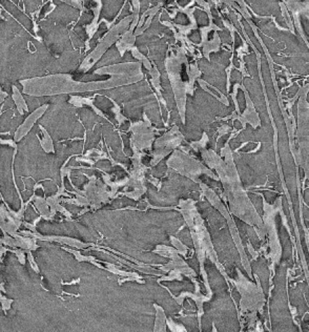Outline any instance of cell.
I'll use <instances>...</instances> for the list:
<instances>
[{"label": "cell", "instance_id": "41", "mask_svg": "<svg viewBox=\"0 0 309 332\" xmlns=\"http://www.w3.org/2000/svg\"><path fill=\"white\" fill-rule=\"evenodd\" d=\"M166 325L169 327V329L171 331H175V332H179V331H184L185 332V331H187L184 327H183V325L175 323V321L171 320L170 318L166 319Z\"/></svg>", "mask_w": 309, "mask_h": 332}, {"label": "cell", "instance_id": "23", "mask_svg": "<svg viewBox=\"0 0 309 332\" xmlns=\"http://www.w3.org/2000/svg\"><path fill=\"white\" fill-rule=\"evenodd\" d=\"M149 73H150V75H151V77H152V80H151L152 85L154 86V91H156V94H154L156 96H154V97H156V98H157V97H159V103H160V105L163 104V107H164V109H165V110L167 111V113H168V119H169V117H170L169 114H170V113H169V111L167 110L166 101H165V99H164L163 94H162L163 89H162L161 83H160V77H161V74H160V72H159V70H158V67H157L156 65H154V64H153L152 71H150Z\"/></svg>", "mask_w": 309, "mask_h": 332}, {"label": "cell", "instance_id": "2", "mask_svg": "<svg viewBox=\"0 0 309 332\" xmlns=\"http://www.w3.org/2000/svg\"><path fill=\"white\" fill-rule=\"evenodd\" d=\"M230 141H226L221 149L220 155L214 150L201 151V157L211 170H215L219 181L223 187V201L228 203L230 213L243 221L247 225L257 227L256 233L260 241H264L265 229L262 217L260 216L252 200L249 199L247 190L241 182L239 171L234 159V152L231 151Z\"/></svg>", "mask_w": 309, "mask_h": 332}, {"label": "cell", "instance_id": "44", "mask_svg": "<svg viewBox=\"0 0 309 332\" xmlns=\"http://www.w3.org/2000/svg\"><path fill=\"white\" fill-rule=\"evenodd\" d=\"M0 300H1V305H2V309L4 310V312H6L8 309H11L13 300H8V299L4 298L2 295L0 296Z\"/></svg>", "mask_w": 309, "mask_h": 332}, {"label": "cell", "instance_id": "5", "mask_svg": "<svg viewBox=\"0 0 309 332\" xmlns=\"http://www.w3.org/2000/svg\"><path fill=\"white\" fill-rule=\"evenodd\" d=\"M236 279H230L229 282L236 286L241 296L238 319L240 320L242 317H245L249 320H256L258 312H261V314L263 312L266 301L262 286L260 284V280L257 275L254 276L257 283L248 280L239 267L236 268Z\"/></svg>", "mask_w": 309, "mask_h": 332}, {"label": "cell", "instance_id": "31", "mask_svg": "<svg viewBox=\"0 0 309 332\" xmlns=\"http://www.w3.org/2000/svg\"><path fill=\"white\" fill-rule=\"evenodd\" d=\"M153 252L157 253V255H159L163 258H168V259H172L179 253V251L175 247H170V246H166V245H157L156 248L153 250Z\"/></svg>", "mask_w": 309, "mask_h": 332}, {"label": "cell", "instance_id": "13", "mask_svg": "<svg viewBox=\"0 0 309 332\" xmlns=\"http://www.w3.org/2000/svg\"><path fill=\"white\" fill-rule=\"evenodd\" d=\"M197 4H200L204 7V11L206 12L209 23L207 26H202L200 28V34H201V43L195 44L196 47H202V53L203 56L206 58L208 61H210V53H216L220 50L221 47V39L219 37L218 32L222 31V28L219 27L214 22V17L211 15L210 11V2L209 1H196Z\"/></svg>", "mask_w": 309, "mask_h": 332}, {"label": "cell", "instance_id": "11", "mask_svg": "<svg viewBox=\"0 0 309 332\" xmlns=\"http://www.w3.org/2000/svg\"><path fill=\"white\" fill-rule=\"evenodd\" d=\"M131 149L134 153L131 158L132 162H133V166H132V168L128 171L130 177H129V183L127 185V187L131 188L132 190L119 192V193H117V197L120 196V194H122V196H127L130 199L138 201L148 190V187L146 185V183H147L146 173H147L148 167L144 164H142V158L147 154L139 152L137 149H135V148H131Z\"/></svg>", "mask_w": 309, "mask_h": 332}, {"label": "cell", "instance_id": "28", "mask_svg": "<svg viewBox=\"0 0 309 332\" xmlns=\"http://www.w3.org/2000/svg\"><path fill=\"white\" fill-rule=\"evenodd\" d=\"M154 311H156V318H154V331L156 332H162V331H166V316H165V311L164 309L159 306L156 303H154Z\"/></svg>", "mask_w": 309, "mask_h": 332}, {"label": "cell", "instance_id": "27", "mask_svg": "<svg viewBox=\"0 0 309 332\" xmlns=\"http://www.w3.org/2000/svg\"><path fill=\"white\" fill-rule=\"evenodd\" d=\"M38 126H39V129H40V132H41L42 137H40L38 134H36V137H37V139L39 140L42 150H43L46 154H55L54 142H53V140H52V138H51L50 134L47 133V131L43 128L42 125L39 124Z\"/></svg>", "mask_w": 309, "mask_h": 332}, {"label": "cell", "instance_id": "7", "mask_svg": "<svg viewBox=\"0 0 309 332\" xmlns=\"http://www.w3.org/2000/svg\"><path fill=\"white\" fill-rule=\"evenodd\" d=\"M298 98V123H296L295 138H297L296 166L303 168L305 178H308V102L306 100L308 93V84H305L299 90Z\"/></svg>", "mask_w": 309, "mask_h": 332}, {"label": "cell", "instance_id": "21", "mask_svg": "<svg viewBox=\"0 0 309 332\" xmlns=\"http://www.w3.org/2000/svg\"><path fill=\"white\" fill-rule=\"evenodd\" d=\"M89 3L91 5L90 7L92 8V11L94 13L93 20L91 21V23H89L88 25L85 26L86 35H88L89 41H90L91 39L95 36V34L97 33V31H98V26H99L98 20H99V16H100V11L102 8V1H100V0H97V1H91Z\"/></svg>", "mask_w": 309, "mask_h": 332}, {"label": "cell", "instance_id": "37", "mask_svg": "<svg viewBox=\"0 0 309 332\" xmlns=\"http://www.w3.org/2000/svg\"><path fill=\"white\" fill-rule=\"evenodd\" d=\"M109 99H110V101L113 103L112 112H113V114H115V118H116V120H117V122H118L119 125H122L125 121H128L129 119L127 118V117H124V116L121 114V107H120V105H119L117 102H116V101H114L113 99H111V98H109Z\"/></svg>", "mask_w": 309, "mask_h": 332}, {"label": "cell", "instance_id": "4", "mask_svg": "<svg viewBox=\"0 0 309 332\" xmlns=\"http://www.w3.org/2000/svg\"><path fill=\"white\" fill-rule=\"evenodd\" d=\"M166 74L170 82L181 122L185 124L187 95L192 96L195 82L201 77L202 72L196 63H189L187 51L184 47H178L176 52L168 48L164 59Z\"/></svg>", "mask_w": 309, "mask_h": 332}, {"label": "cell", "instance_id": "1", "mask_svg": "<svg viewBox=\"0 0 309 332\" xmlns=\"http://www.w3.org/2000/svg\"><path fill=\"white\" fill-rule=\"evenodd\" d=\"M94 74L110 75V78L99 81H76L71 74H52L27 78L19 83L22 85V94L32 97H45L111 90L138 83L144 79L142 63L139 61L101 66Z\"/></svg>", "mask_w": 309, "mask_h": 332}, {"label": "cell", "instance_id": "26", "mask_svg": "<svg viewBox=\"0 0 309 332\" xmlns=\"http://www.w3.org/2000/svg\"><path fill=\"white\" fill-rule=\"evenodd\" d=\"M197 81H198L199 85H200V86L202 87V89H203L206 93H208V94L211 95V96H214L215 98H216L218 101H220L221 103H223V104L226 105V106H229V101H228V99H227V97H226L225 95L222 94V93L217 89V87H215L214 85L209 84L207 81H205V80H203V79H201V78H198Z\"/></svg>", "mask_w": 309, "mask_h": 332}, {"label": "cell", "instance_id": "40", "mask_svg": "<svg viewBox=\"0 0 309 332\" xmlns=\"http://www.w3.org/2000/svg\"><path fill=\"white\" fill-rule=\"evenodd\" d=\"M8 251L13 252L14 255L17 257L18 261L21 263L22 265L25 264V250L21 248H9Z\"/></svg>", "mask_w": 309, "mask_h": 332}, {"label": "cell", "instance_id": "34", "mask_svg": "<svg viewBox=\"0 0 309 332\" xmlns=\"http://www.w3.org/2000/svg\"><path fill=\"white\" fill-rule=\"evenodd\" d=\"M134 4V7L131 8V11H132V14L134 15V19H133V21H132V24L129 28V31L130 32H135V30H136V27L139 23V14H140V1H133L132 2Z\"/></svg>", "mask_w": 309, "mask_h": 332}, {"label": "cell", "instance_id": "32", "mask_svg": "<svg viewBox=\"0 0 309 332\" xmlns=\"http://www.w3.org/2000/svg\"><path fill=\"white\" fill-rule=\"evenodd\" d=\"M163 5V2L162 1H160L157 5H154V6H153L152 8H151V14H150V16L147 18V21H146V23H144V25L140 28V30L139 31H135V33H134V36L135 37H138V36H140L144 31H146L147 30V28H149L150 27V25H151V23H152V21H153V19H154V16H156L157 15V13H158V11H159V9H160V7Z\"/></svg>", "mask_w": 309, "mask_h": 332}, {"label": "cell", "instance_id": "22", "mask_svg": "<svg viewBox=\"0 0 309 332\" xmlns=\"http://www.w3.org/2000/svg\"><path fill=\"white\" fill-rule=\"evenodd\" d=\"M0 216H1V230L7 232L8 234H13L19 232V228L20 226L18 225L14 218L12 217V214L9 213L7 210L6 206L4 204H1V207H0Z\"/></svg>", "mask_w": 309, "mask_h": 332}, {"label": "cell", "instance_id": "45", "mask_svg": "<svg viewBox=\"0 0 309 332\" xmlns=\"http://www.w3.org/2000/svg\"><path fill=\"white\" fill-rule=\"evenodd\" d=\"M247 250H248V252L250 253V255H252V257H253L254 260H258L259 252L255 250V248L253 247L252 244H250V242H247Z\"/></svg>", "mask_w": 309, "mask_h": 332}, {"label": "cell", "instance_id": "30", "mask_svg": "<svg viewBox=\"0 0 309 332\" xmlns=\"http://www.w3.org/2000/svg\"><path fill=\"white\" fill-rule=\"evenodd\" d=\"M34 202H35L36 206H37V210L39 211V213H40V216L43 219L47 220V221H51L53 218H52V214H51V208L46 203V198L35 196Z\"/></svg>", "mask_w": 309, "mask_h": 332}, {"label": "cell", "instance_id": "29", "mask_svg": "<svg viewBox=\"0 0 309 332\" xmlns=\"http://www.w3.org/2000/svg\"><path fill=\"white\" fill-rule=\"evenodd\" d=\"M12 91H13V94H12L13 101L16 104V107H17L19 114H20V116H23L24 113H28V106H27L25 100L23 99L22 93L18 90V87L16 85H12Z\"/></svg>", "mask_w": 309, "mask_h": 332}, {"label": "cell", "instance_id": "14", "mask_svg": "<svg viewBox=\"0 0 309 332\" xmlns=\"http://www.w3.org/2000/svg\"><path fill=\"white\" fill-rule=\"evenodd\" d=\"M183 141H184V137L181 134L178 126L173 125L167 133L159 137L157 140H154L151 166H156L169 154L179 149Z\"/></svg>", "mask_w": 309, "mask_h": 332}, {"label": "cell", "instance_id": "36", "mask_svg": "<svg viewBox=\"0 0 309 332\" xmlns=\"http://www.w3.org/2000/svg\"><path fill=\"white\" fill-rule=\"evenodd\" d=\"M169 239H170V242H171V244L173 245V247H175V248L179 251L180 256L186 258V256L188 255L189 248H188L186 245H184V244H183V243H182L179 239H177L176 237L170 236Z\"/></svg>", "mask_w": 309, "mask_h": 332}, {"label": "cell", "instance_id": "19", "mask_svg": "<svg viewBox=\"0 0 309 332\" xmlns=\"http://www.w3.org/2000/svg\"><path fill=\"white\" fill-rule=\"evenodd\" d=\"M287 8V11H291L293 14L294 18V26L298 30L299 34H300L303 38L304 42L308 46V41H307V37L304 34V31L302 28L301 24V16L302 14H307L308 13V1L302 2V1H284L283 2Z\"/></svg>", "mask_w": 309, "mask_h": 332}, {"label": "cell", "instance_id": "6", "mask_svg": "<svg viewBox=\"0 0 309 332\" xmlns=\"http://www.w3.org/2000/svg\"><path fill=\"white\" fill-rule=\"evenodd\" d=\"M262 197L263 202V225L265 229V236H268V243L267 247H269V258L272 260V264H270V270H272V277L275 276L276 273V266L281 263L282 259V245L281 240H280L276 218L277 214L283 208V200L282 197H279L274 204H269L262 193L257 192Z\"/></svg>", "mask_w": 309, "mask_h": 332}, {"label": "cell", "instance_id": "8", "mask_svg": "<svg viewBox=\"0 0 309 332\" xmlns=\"http://www.w3.org/2000/svg\"><path fill=\"white\" fill-rule=\"evenodd\" d=\"M202 193L204 194V197L208 200V202L214 206L221 214L222 217H224V219L227 222V225H228V229L230 231L231 234V238H233V241L235 243V246L239 252V256H240V260H241V264H242L245 272L247 273V276L249 279H253V270H252V265H250V261L247 258L246 255V251H245V247H244V244L242 242V239L240 237V233L238 230V227L236 225V223L234 221V219L231 218L230 216V212L228 210V208H226V206L224 205V203L222 202L221 198L218 196L216 193V191L214 189H211L210 187H208L207 185L203 182H200L199 183Z\"/></svg>", "mask_w": 309, "mask_h": 332}, {"label": "cell", "instance_id": "35", "mask_svg": "<svg viewBox=\"0 0 309 332\" xmlns=\"http://www.w3.org/2000/svg\"><path fill=\"white\" fill-rule=\"evenodd\" d=\"M208 141H209V138H208L207 134L203 133L200 141H192L188 145H189L190 149H192L195 152L198 153V152H201V151H203V150L206 149V145L208 144Z\"/></svg>", "mask_w": 309, "mask_h": 332}, {"label": "cell", "instance_id": "39", "mask_svg": "<svg viewBox=\"0 0 309 332\" xmlns=\"http://www.w3.org/2000/svg\"><path fill=\"white\" fill-rule=\"evenodd\" d=\"M182 273L177 270V269H172L168 272V275L165 276V275H163L159 280H158V283L162 282V281H173V280H177V281H182Z\"/></svg>", "mask_w": 309, "mask_h": 332}, {"label": "cell", "instance_id": "9", "mask_svg": "<svg viewBox=\"0 0 309 332\" xmlns=\"http://www.w3.org/2000/svg\"><path fill=\"white\" fill-rule=\"evenodd\" d=\"M166 165L169 169L177 171L181 175H184V177L198 184L201 182L200 177L202 174H205L211 179L219 181L218 175L209 167L194 157H191L189 154L183 153L180 150H175L171 153L166 161Z\"/></svg>", "mask_w": 309, "mask_h": 332}, {"label": "cell", "instance_id": "47", "mask_svg": "<svg viewBox=\"0 0 309 332\" xmlns=\"http://www.w3.org/2000/svg\"><path fill=\"white\" fill-rule=\"evenodd\" d=\"M79 282H80V279H77V280L72 281L71 283H62V285H74V284H76V283H79Z\"/></svg>", "mask_w": 309, "mask_h": 332}, {"label": "cell", "instance_id": "18", "mask_svg": "<svg viewBox=\"0 0 309 332\" xmlns=\"http://www.w3.org/2000/svg\"><path fill=\"white\" fill-rule=\"evenodd\" d=\"M49 106H50L49 104H43L42 106L38 107L37 110H35L33 113H31L30 115L26 117L25 120L22 122V124L19 126V128L15 132L14 141L16 143L19 142V141H21L24 138V137L31 132V130L33 129V126L36 123V121L41 118L43 114L47 111V109H49Z\"/></svg>", "mask_w": 309, "mask_h": 332}, {"label": "cell", "instance_id": "3", "mask_svg": "<svg viewBox=\"0 0 309 332\" xmlns=\"http://www.w3.org/2000/svg\"><path fill=\"white\" fill-rule=\"evenodd\" d=\"M178 211H180L184 219L187 227L189 228L190 236L192 243H194L195 251L197 255V259L200 265V275L203 279L205 289H206V296H208L210 299L214 296L212 291L209 286L208 282V276L205 270V261L206 259H209L212 264H215L217 269L220 271L222 276L224 277L227 285H229V277L225 272L224 266L220 263L217 252L215 250L214 244H212L211 238L209 236V232L205 226L204 220L202 219L201 214L197 208V201L192 199H181L179 201V208Z\"/></svg>", "mask_w": 309, "mask_h": 332}, {"label": "cell", "instance_id": "12", "mask_svg": "<svg viewBox=\"0 0 309 332\" xmlns=\"http://www.w3.org/2000/svg\"><path fill=\"white\" fill-rule=\"evenodd\" d=\"M143 120L131 123L129 132L132 133L130 137V146L137 149L139 152H148L153 150V144L154 142V135L160 130L156 129L152 124L146 112H143Z\"/></svg>", "mask_w": 309, "mask_h": 332}, {"label": "cell", "instance_id": "10", "mask_svg": "<svg viewBox=\"0 0 309 332\" xmlns=\"http://www.w3.org/2000/svg\"><path fill=\"white\" fill-rule=\"evenodd\" d=\"M133 19L134 15L131 14L123 18L117 24L113 25L109 30V32L103 36V38L100 39L98 44L96 45L95 50L84 58V60L82 61V63L78 68V72L83 74L89 72L91 68L101 59L103 54L109 50L111 45L114 43H117L121 36L129 30Z\"/></svg>", "mask_w": 309, "mask_h": 332}, {"label": "cell", "instance_id": "20", "mask_svg": "<svg viewBox=\"0 0 309 332\" xmlns=\"http://www.w3.org/2000/svg\"><path fill=\"white\" fill-rule=\"evenodd\" d=\"M172 269L179 270L183 276H185L189 279L197 277L196 271L192 269L191 267L188 266L187 263L181 258L179 253L173 257L172 259H170V262L167 263V264L161 265V267H159V271H162L163 273H168Z\"/></svg>", "mask_w": 309, "mask_h": 332}, {"label": "cell", "instance_id": "25", "mask_svg": "<svg viewBox=\"0 0 309 332\" xmlns=\"http://www.w3.org/2000/svg\"><path fill=\"white\" fill-rule=\"evenodd\" d=\"M94 101L95 99L94 98H83V97H79V96H71V98H70V103L76 107H82L83 105H88L90 107H92V110L97 114L98 116L102 117V118H104L106 121H110L108 119V117L105 116V114H103L98 107H96L94 105Z\"/></svg>", "mask_w": 309, "mask_h": 332}, {"label": "cell", "instance_id": "42", "mask_svg": "<svg viewBox=\"0 0 309 332\" xmlns=\"http://www.w3.org/2000/svg\"><path fill=\"white\" fill-rule=\"evenodd\" d=\"M26 258H27V260H28V263H30L31 267L33 268V270H34L36 273H40V269H39V267H38L37 263L35 262L34 257H33V253H32L31 250L26 251Z\"/></svg>", "mask_w": 309, "mask_h": 332}, {"label": "cell", "instance_id": "50", "mask_svg": "<svg viewBox=\"0 0 309 332\" xmlns=\"http://www.w3.org/2000/svg\"><path fill=\"white\" fill-rule=\"evenodd\" d=\"M212 326H215V324H212ZM212 330H214V331H217V329H216L215 327H212Z\"/></svg>", "mask_w": 309, "mask_h": 332}, {"label": "cell", "instance_id": "48", "mask_svg": "<svg viewBox=\"0 0 309 332\" xmlns=\"http://www.w3.org/2000/svg\"><path fill=\"white\" fill-rule=\"evenodd\" d=\"M0 95H1V102L4 101V99L7 97V93L3 92V91H0Z\"/></svg>", "mask_w": 309, "mask_h": 332}, {"label": "cell", "instance_id": "38", "mask_svg": "<svg viewBox=\"0 0 309 332\" xmlns=\"http://www.w3.org/2000/svg\"><path fill=\"white\" fill-rule=\"evenodd\" d=\"M280 5H281V12H282V16L284 18V20H285V23L287 24V26L289 27V32H292L294 35L296 34L295 32V26H294V23L292 21V18H291V15H289V12L287 11V8L285 6V4L283 2H280L279 3Z\"/></svg>", "mask_w": 309, "mask_h": 332}, {"label": "cell", "instance_id": "24", "mask_svg": "<svg viewBox=\"0 0 309 332\" xmlns=\"http://www.w3.org/2000/svg\"><path fill=\"white\" fill-rule=\"evenodd\" d=\"M135 41H136V37L134 36L133 32H130L129 30L121 36L117 43H116V46H117L121 57H123L128 51L132 50L135 46Z\"/></svg>", "mask_w": 309, "mask_h": 332}, {"label": "cell", "instance_id": "16", "mask_svg": "<svg viewBox=\"0 0 309 332\" xmlns=\"http://www.w3.org/2000/svg\"><path fill=\"white\" fill-rule=\"evenodd\" d=\"M19 233L22 234V236H25V237L35 238V239L39 240V241L56 242V243L64 244V245H67V246H70L72 248H76L78 250L88 248L90 246H94V244H92V243H84V242H81V241L77 240V239L64 237V236H43V234L39 233L38 231L33 232L31 230H22V231H19Z\"/></svg>", "mask_w": 309, "mask_h": 332}, {"label": "cell", "instance_id": "49", "mask_svg": "<svg viewBox=\"0 0 309 332\" xmlns=\"http://www.w3.org/2000/svg\"><path fill=\"white\" fill-rule=\"evenodd\" d=\"M260 325H261V322H258V326H260ZM255 330H256V331H258V330H259V328H256Z\"/></svg>", "mask_w": 309, "mask_h": 332}, {"label": "cell", "instance_id": "17", "mask_svg": "<svg viewBox=\"0 0 309 332\" xmlns=\"http://www.w3.org/2000/svg\"><path fill=\"white\" fill-rule=\"evenodd\" d=\"M191 282L194 283L195 284V288H196V291H195V294H191V292H181L180 296L179 297H176V296H173L171 292L169 291V289L167 287H164V288H166L169 292V295L171 296V298L173 300H176L177 303L179 305H183V300H184L185 298H190L192 301H194L196 303V305H197V308H198V311H197V319H198V325H199V329L200 331L202 330L201 329V318L202 316L204 315V310H203V305H204V303L205 302H209L211 299L208 297V296H203L200 292V285H199V283L195 280V278H192L190 279Z\"/></svg>", "mask_w": 309, "mask_h": 332}, {"label": "cell", "instance_id": "15", "mask_svg": "<svg viewBox=\"0 0 309 332\" xmlns=\"http://www.w3.org/2000/svg\"><path fill=\"white\" fill-rule=\"evenodd\" d=\"M240 89L243 91L244 97H245L246 109H245L244 113H242L240 116H234L233 114H231L227 117H224V118H217V120L227 121V120L231 119V121H233V124L235 123L236 120H239L241 125H242L243 130H245L246 124H250V126H252L254 130H257L258 128H260V126H261V119L259 117V114L256 111L254 102L252 101V99H250V96H249V93L246 90V87L243 84H241Z\"/></svg>", "mask_w": 309, "mask_h": 332}, {"label": "cell", "instance_id": "43", "mask_svg": "<svg viewBox=\"0 0 309 332\" xmlns=\"http://www.w3.org/2000/svg\"><path fill=\"white\" fill-rule=\"evenodd\" d=\"M231 132V129H230V126L228 124H222L221 128L218 130V138H217V142L219 141V139L221 138V137H223L224 135L228 134Z\"/></svg>", "mask_w": 309, "mask_h": 332}, {"label": "cell", "instance_id": "33", "mask_svg": "<svg viewBox=\"0 0 309 332\" xmlns=\"http://www.w3.org/2000/svg\"><path fill=\"white\" fill-rule=\"evenodd\" d=\"M131 51H132V54H133V57H134V58H136V59H137L139 62L142 63V65L146 66V68H147V70H148L149 72L152 71L153 64L151 63V61L148 59V58H147L146 56H144V55L138 50V47H137V46H134Z\"/></svg>", "mask_w": 309, "mask_h": 332}, {"label": "cell", "instance_id": "46", "mask_svg": "<svg viewBox=\"0 0 309 332\" xmlns=\"http://www.w3.org/2000/svg\"><path fill=\"white\" fill-rule=\"evenodd\" d=\"M261 146H262V143H261V142H258V148L257 149H255V150H253V151H249V152H246L245 154H254V153H256V152H258L260 149H261Z\"/></svg>", "mask_w": 309, "mask_h": 332}]
</instances>
